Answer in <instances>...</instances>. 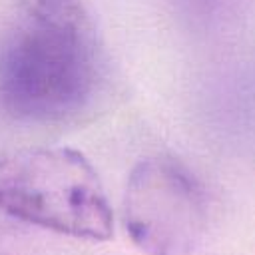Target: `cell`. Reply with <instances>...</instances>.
Segmentation results:
<instances>
[{
    "instance_id": "obj_2",
    "label": "cell",
    "mask_w": 255,
    "mask_h": 255,
    "mask_svg": "<svg viewBox=\"0 0 255 255\" xmlns=\"http://www.w3.org/2000/svg\"><path fill=\"white\" fill-rule=\"evenodd\" d=\"M0 211L84 241L114 235V211L90 159L72 147H24L0 157Z\"/></svg>"
},
{
    "instance_id": "obj_3",
    "label": "cell",
    "mask_w": 255,
    "mask_h": 255,
    "mask_svg": "<svg viewBox=\"0 0 255 255\" xmlns=\"http://www.w3.org/2000/svg\"><path fill=\"white\" fill-rule=\"evenodd\" d=\"M124 227L145 255H191L207 229L201 181L177 159H141L124 191Z\"/></svg>"
},
{
    "instance_id": "obj_1",
    "label": "cell",
    "mask_w": 255,
    "mask_h": 255,
    "mask_svg": "<svg viewBox=\"0 0 255 255\" xmlns=\"http://www.w3.org/2000/svg\"><path fill=\"white\" fill-rule=\"evenodd\" d=\"M102 80L94 24L80 0H14L0 40V106L34 124L80 118Z\"/></svg>"
}]
</instances>
